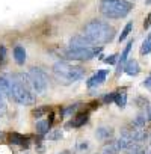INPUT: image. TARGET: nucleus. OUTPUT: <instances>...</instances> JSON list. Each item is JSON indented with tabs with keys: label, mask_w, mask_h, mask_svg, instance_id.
Returning <instances> with one entry per match:
<instances>
[{
	"label": "nucleus",
	"mask_w": 151,
	"mask_h": 154,
	"mask_svg": "<svg viewBox=\"0 0 151 154\" xmlns=\"http://www.w3.org/2000/svg\"><path fill=\"white\" fill-rule=\"evenodd\" d=\"M101 51V45H89V47H68L62 51L66 60H89L94 59Z\"/></svg>",
	"instance_id": "nucleus-4"
},
{
	"label": "nucleus",
	"mask_w": 151,
	"mask_h": 154,
	"mask_svg": "<svg viewBox=\"0 0 151 154\" xmlns=\"http://www.w3.org/2000/svg\"><path fill=\"white\" fill-rule=\"evenodd\" d=\"M14 57H15V62L18 65H23L26 62V50H24V47H21V45L14 47Z\"/></svg>",
	"instance_id": "nucleus-12"
},
{
	"label": "nucleus",
	"mask_w": 151,
	"mask_h": 154,
	"mask_svg": "<svg viewBox=\"0 0 151 154\" xmlns=\"http://www.w3.org/2000/svg\"><path fill=\"white\" fill-rule=\"evenodd\" d=\"M106 75H107V71H106V69H100V71H97V74H94L91 79L88 80V88H94V86L101 85V83L106 80Z\"/></svg>",
	"instance_id": "nucleus-8"
},
{
	"label": "nucleus",
	"mask_w": 151,
	"mask_h": 154,
	"mask_svg": "<svg viewBox=\"0 0 151 154\" xmlns=\"http://www.w3.org/2000/svg\"><path fill=\"white\" fill-rule=\"evenodd\" d=\"M113 101L116 103V106L124 107V106L127 104V94H125V89H122V91H119V92H115Z\"/></svg>",
	"instance_id": "nucleus-16"
},
{
	"label": "nucleus",
	"mask_w": 151,
	"mask_h": 154,
	"mask_svg": "<svg viewBox=\"0 0 151 154\" xmlns=\"http://www.w3.org/2000/svg\"><path fill=\"white\" fill-rule=\"evenodd\" d=\"M133 9V5L128 0H101L100 2V12L106 18L118 20L124 18L125 15L130 14Z\"/></svg>",
	"instance_id": "nucleus-2"
},
{
	"label": "nucleus",
	"mask_w": 151,
	"mask_h": 154,
	"mask_svg": "<svg viewBox=\"0 0 151 154\" xmlns=\"http://www.w3.org/2000/svg\"><path fill=\"white\" fill-rule=\"evenodd\" d=\"M77 107H79V104H71L69 107H66V109L63 110V115H65V116H69L72 112H76V110H77Z\"/></svg>",
	"instance_id": "nucleus-23"
},
{
	"label": "nucleus",
	"mask_w": 151,
	"mask_h": 154,
	"mask_svg": "<svg viewBox=\"0 0 151 154\" xmlns=\"http://www.w3.org/2000/svg\"><path fill=\"white\" fill-rule=\"evenodd\" d=\"M5 95H3V92L0 91V113H5V110H6V103H5Z\"/></svg>",
	"instance_id": "nucleus-22"
},
{
	"label": "nucleus",
	"mask_w": 151,
	"mask_h": 154,
	"mask_svg": "<svg viewBox=\"0 0 151 154\" xmlns=\"http://www.w3.org/2000/svg\"><path fill=\"white\" fill-rule=\"evenodd\" d=\"M143 86H145L146 89H151V75H148L146 79L143 80Z\"/></svg>",
	"instance_id": "nucleus-27"
},
{
	"label": "nucleus",
	"mask_w": 151,
	"mask_h": 154,
	"mask_svg": "<svg viewBox=\"0 0 151 154\" xmlns=\"http://www.w3.org/2000/svg\"><path fill=\"white\" fill-rule=\"evenodd\" d=\"M149 51H151V32L148 33V36L143 39L140 45V54H148Z\"/></svg>",
	"instance_id": "nucleus-18"
},
{
	"label": "nucleus",
	"mask_w": 151,
	"mask_h": 154,
	"mask_svg": "<svg viewBox=\"0 0 151 154\" xmlns=\"http://www.w3.org/2000/svg\"><path fill=\"white\" fill-rule=\"evenodd\" d=\"M113 27L109 23L100 21V20H92L83 27V35L94 44V45H101L107 44L113 38Z\"/></svg>",
	"instance_id": "nucleus-1"
},
{
	"label": "nucleus",
	"mask_w": 151,
	"mask_h": 154,
	"mask_svg": "<svg viewBox=\"0 0 151 154\" xmlns=\"http://www.w3.org/2000/svg\"><path fill=\"white\" fill-rule=\"evenodd\" d=\"M124 71H125V74H128V75H137L139 71H140L137 60H134V59L127 60V62L124 63Z\"/></svg>",
	"instance_id": "nucleus-11"
},
{
	"label": "nucleus",
	"mask_w": 151,
	"mask_h": 154,
	"mask_svg": "<svg viewBox=\"0 0 151 154\" xmlns=\"http://www.w3.org/2000/svg\"><path fill=\"white\" fill-rule=\"evenodd\" d=\"M131 29H133V23L130 21V23H127V24H125V27L122 29V32H121V35H119V38H118V39H119V42H121V41H124V39L130 35Z\"/></svg>",
	"instance_id": "nucleus-20"
},
{
	"label": "nucleus",
	"mask_w": 151,
	"mask_h": 154,
	"mask_svg": "<svg viewBox=\"0 0 151 154\" xmlns=\"http://www.w3.org/2000/svg\"><path fill=\"white\" fill-rule=\"evenodd\" d=\"M148 154H151V152H148Z\"/></svg>",
	"instance_id": "nucleus-36"
},
{
	"label": "nucleus",
	"mask_w": 151,
	"mask_h": 154,
	"mask_svg": "<svg viewBox=\"0 0 151 154\" xmlns=\"http://www.w3.org/2000/svg\"><path fill=\"white\" fill-rule=\"evenodd\" d=\"M145 115H137L134 119H133V125L134 127H143L145 125Z\"/></svg>",
	"instance_id": "nucleus-21"
},
{
	"label": "nucleus",
	"mask_w": 151,
	"mask_h": 154,
	"mask_svg": "<svg viewBox=\"0 0 151 154\" xmlns=\"http://www.w3.org/2000/svg\"><path fill=\"white\" fill-rule=\"evenodd\" d=\"M29 75H30V80L33 85V91L38 95H44L48 89V75L42 68L38 66H32L29 69Z\"/></svg>",
	"instance_id": "nucleus-5"
},
{
	"label": "nucleus",
	"mask_w": 151,
	"mask_h": 154,
	"mask_svg": "<svg viewBox=\"0 0 151 154\" xmlns=\"http://www.w3.org/2000/svg\"><path fill=\"white\" fill-rule=\"evenodd\" d=\"M118 151H119V149L116 148L115 142H109L107 145H104V148H103L101 154H116Z\"/></svg>",
	"instance_id": "nucleus-19"
},
{
	"label": "nucleus",
	"mask_w": 151,
	"mask_h": 154,
	"mask_svg": "<svg viewBox=\"0 0 151 154\" xmlns=\"http://www.w3.org/2000/svg\"><path fill=\"white\" fill-rule=\"evenodd\" d=\"M89 45H94L83 33L82 35H76L69 39V47H89Z\"/></svg>",
	"instance_id": "nucleus-9"
},
{
	"label": "nucleus",
	"mask_w": 151,
	"mask_h": 154,
	"mask_svg": "<svg viewBox=\"0 0 151 154\" xmlns=\"http://www.w3.org/2000/svg\"><path fill=\"white\" fill-rule=\"evenodd\" d=\"M146 3H148V5H151V0H146Z\"/></svg>",
	"instance_id": "nucleus-33"
},
{
	"label": "nucleus",
	"mask_w": 151,
	"mask_h": 154,
	"mask_svg": "<svg viewBox=\"0 0 151 154\" xmlns=\"http://www.w3.org/2000/svg\"><path fill=\"white\" fill-rule=\"evenodd\" d=\"M149 24H151V15H149V17H148V18H146V21H145V23H143V27H145V29H146V27H149Z\"/></svg>",
	"instance_id": "nucleus-29"
},
{
	"label": "nucleus",
	"mask_w": 151,
	"mask_h": 154,
	"mask_svg": "<svg viewBox=\"0 0 151 154\" xmlns=\"http://www.w3.org/2000/svg\"><path fill=\"white\" fill-rule=\"evenodd\" d=\"M0 136H2V133H0Z\"/></svg>",
	"instance_id": "nucleus-35"
},
{
	"label": "nucleus",
	"mask_w": 151,
	"mask_h": 154,
	"mask_svg": "<svg viewBox=\"0 0 151 154\" xmlns=\"http://www.w3.org/2000/svg\"><path fill=\"white\" fill-rule=\"evenodd\" d=\"M148 140H149V146H151V134H149V139Z\"/></svg>",
	"instance_id": "nucleus-32"
},
{
	"label": "nucleus",
	"mask_w": 151,
	"mask_h": 154,
	"mask_svg": "<svg viewBox=\"0 0 151 154\" xmlns=\"http://www.w3.org/2000/svg\"><path fill=\"white\" fill-rule=\"evenodd\" d=\"M0 91L3 92V95H5V97L12 98V91H11V79H9V75H6V74L0 75Z\"/></svg>",
	"instance_id": "nucleus-7"
},
{
	"label": "nucleus",
	"mask_w": 151,
	"mask_h": 154,
	"mask_svg": "<svg viewBox=\"0 0 151 154\" xmlns=\"http://www.w3.org/2000/svg\"><path fill=\"white\" fill-rule=\"evenodd\" d=\"M131 47H133V39L127 42V45H125L124 51L121 53V57H119V62H118V69H116V74H119V72L124 69V63L127 62V57H128V53H130Z\"/></svg>",
	"instance_id": "nucleus-10"
},
{
	"label": "nucleus",
	"mask_w": 151,
	"mask_h": 154,
	"mask_svg": "<svg viewBox=\"0 0 151 154\" xmlns=\"http://www.w3.org/2000/svg\"><path fill=\"white\" fill-rule=\"evenodd\" d=\"M5 56H6V48L2 45V47H0V63H3V60H5Z\"/></svg>",
	"instance_id": "nucleus-25"
},
{
	"label": "nucleus",
	"mask_w": 151,
	"mask_h": 154,
	"mask_svg": "<svg viewBox=\"0 0 151 154\" xmlns=\"http://www.w3.org/2000/svg\"><path fill=\"white\" fill-rule=\"evenodd\" d=\"M104 62H106V63H115V62H116V54H110V56H107V57L104 59Z\"/></svg>",
	"instance_id": "nucleus-26"
},
{
	"label": "nucleus",
	"mask_w": 151,
	"mask_h": 154,
	"mask_svg": "<svg viewBox=\"0 0 151 154\" xmlns=\"http://www.w3.org/2000/svg\"><path fill=\"white\" fill-rule=\"evenodd\" d=\"M60 154H68V152H66V151H65V152H60Z\"/></svg>",
	"instance_id": "nucleus-34"
},
{
	"label": "nucleus",
	"mask_w": 151,
	"mask_h": 154,
	"mask_svg": "<svg viewBox=\"0 0 151 154\" xmlns=\"http://www.w3.org/2000/svg\"><path fill=\"white\" fill-rule=\"evenodd\" d=\"M85 75V69L82 66H76V65H71L68 72L65 74L62 83L68 85V83H72V82H77V80H82Z\"/></svg>",
	"instance_id": "nucleus-6"
},
{
	"label": "nucleus",
	"mask_w": 151,
	"mask_h": 154,
	"mask_svg": "<svg viewBox=\"0 0 151 154\" xmlns=\"http://www.w3.org/2000/svg\"><path fill=\"white\" fill-rule=\"evenodd\" d=\"M146 118L151 121V106H148V110H146Z\"/></svg>",
	"instance_id": "nucleus-30"
},
{
	"label": "nucleus",
	"mask_w": 151,
	"mask_h": 154,
	"mask_svg": "<svg viewBox=\"0 0 151 154\" xmlns=\"http://www.w3.org/2000/svg\"><path fill=\"white\" fill-rule=\"evenodd\" d=\"M136 154H145V152H143V149H142V151H139V152H136Z\"/></svg>",
	"instance_id": "nucleus-31"
},
{
	"label": "nucleus",
	"mask_w": 151,
	"mask_h": 154,
	"mask_svg": "<svg viewBox=\"0 0 151 154\" xmlns=\"http://www.w3.org/2000/svg\"><path fill=\"white\" fill-rule=\"evenodd\" d=\"M47 110H48L47 107H41V109H38V110H35V112H33V116H36V118H41V115H44Z\"/></svg>",
	"instance_id": "nucleus-24"
},
{
	"label": "nucleus",
	"mask_w": 151,
	"mask_h": 154,
	"mask_svg": "<svg viewBox=\"0 0 151 154\" xmlns=\"http://www.w3.org/2000/svg\"><path fill=\"white\" fill-rule=\"evenodd\" d=\"M88 118H89V113H88V112H85V113H79L77 116H74V118H72V121H71L69 125H72V127H82L83 124L88 122Z\"/></svg>",
	"instance_id": "nucleus-14"
},
{
	"label": "nucleus",
	"mask_w": 151,
	"mask_h": 154,
	"mask_svg": "<svg viewBox=\"0 0 151 154\" xmlns=\"http://www.w3.org/2000/svg\"><path fill=\"white\" fill-rule=\"evenodd\" d=\"M51 122H53V119H41V121H38L36 122V131L39 134L48 133L50 131V127H51Z\"/></svg>",
	"instance_id": "nucleus-13"
},
{
	"label": "nucleus",
	"mask_w": 151,
	"mask_h": 154,
	"mask_svg": "<svg viewBox=\"0 0 151 154\" xmlns=\"http://www.w3.org/2000/svg\"><path fill=\"white\" fill-rule=\"evenodd\" d=\"M9 142L14 143V145H23L26 142V137L20 133H11L9 134Z\"/></svg>",
	"instance_id": "nucleus-17"
},
{
	"label": "nucleus",
	"mask_w": 151,
	"mask_h": 154,
	"mask_svg": "<svg viewBox=\"0 0 151 154\" xmlns=\"http://www.w3.org/2000/svg\"><path fill=\"white\" fill-rule=\"evenodd\" d=\"M97 137L98 139H101V140H107L109 137H112V134H113V130L110 128V127H100L98 130H97Z\"/></svg>",
	"instance_id": "nucleus-15"
},
{
	"label": "nucleus",
	"mask_w": 151,
	"mask_h": 154,
	"mask_svg": "<svg viewBox=\"0 0 151 154\" xmlns=\"http://www.w3.org/2000/svg\"><path fill=\"white\" fill-rule=\"evenodd\" d=\"M11 79V91H12V100H15L18 104H33L36 100V94L27 88V85L21 80L18 74L9 75Z\"/></svg>",
	"instance_id": "nucleus-3"
},
{
	"label": "nucleus",
	"mask_w": 151,
	"mask_h": 154,
	"mask_svg": "<svg viewBox=\"0 0 151 154\" xmlns=\"http://www.w3.org/2000/svg\"><path fill=\"white\" fill-rule=\"evenodd\" d=\"M113 98H115V92L106 95V97H104V101H106V103H110V101H113Z\"/></svg>",
	"instance_id": "nucleus-28"
}]
</instances>
